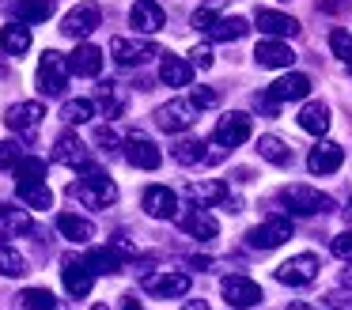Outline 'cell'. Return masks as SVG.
<instances>
[{
  "label": "cell",
  "mask_w": 352,
  "mask_h": 310,
  "mask_svg": "<svg viewBox=\"0 0 352 310\" xmlns=\"http://www.w3.org/2000/svg\"><path fill=\"white\" fill-rule=\"evenodd\" d=\"M193 121H197V106L186 102V98H170V102H163L160 110H155V125H160L163 133H186Z\"/></svg>",
  "instance_id": "cell-4"
},
{
  "label": "cell",
  "mask_w": 352,
  "mask_h": 310,
  "mask_svg": "<svg viewBox=\"0 0 352 310\" xmlns=\"http://www.w3.org/2000/svg\"><path fill=\"white\" fill-rule=\"evenodd\" d=\"M288 310H314V307H307V302H292Z\"/></svg>",
  "instance_id": "cell-48"
},
{
  "label": "cell",
  "mask_w": 352,
  "mask_h": 310,
  "mask_svg": "<svg viewBox=\"0 0 352 310\" xmlns=\"http://www.w3.org/2000/svg\"><path fill=\"white\" fill-rule=\"evenodd\" d=\"M0 4H4V0H0Z\"/></svg>",
  "instance_id": "cell-52"
},
{
  "label": "cell",
  "mask_w": 352,
  "mask_h": 310,
  "mask_svg": "<svg viewBox=\"0 0 352 310\" xmlns=\"http://www.w3.org/2000/svg\"><path fill=\"white\" fill-rule=\"evenodd\" d=\"M12 12H16V23H46L54 15V0H19Z\"/></svg>",
  "instance_id": "cell-33"
},
{
  "label": "cell",
  "mask_w": 352,
  "mask_h": 310,
  "mask_svg": "<svg viewBox=\"0 0 352 310\" xmlns=\"http://www.w3.org/2000/svg\"><path fill=\"white\" fill-rule=\"evenodd\" d=\"M19 201L27 208H38V212L54 208V193H50L46 181H19Z\"/></svg>",
  "instance_id": "cell-32"
},
{
  "label": "cell",
  "mask_w": 352,
  "mask_h": 310,
  "mask_svg": "<svg viewBox=\"0 0 352 310\" xmlns=\"http://www.w3.org/2000/svg\"><path fill=\"white\" fill-rule=\"evenodd\" d=\"M61 118L69 121V125H87V121L95 118V102L91 98H69V102L61 106Z\"/></svg>",
  "instance_id": "cell-36"
},
{
  "label": "cell",
  "mask_w": 352,
  "mask_h": 310,
  "mask_svg": "<svg viewBox=\"0 0 352 310\" xmlns=\"http://www.w3.org/2000/svg\"><path fill=\"white\" fill-rule=\"evenodd\" d=\"M12 170H16V186H19V181H42V178H46V159H38V155H19Z\"/></svg>",
  "instance_id": "cell-35"
},
{
  "label": "cell",
  "mask_w": 352,
  "mask_h": 310,
  "mask_svg": "<svg viewBox=\"0 0 352 310\" xmlns=\"http://www.w3.org/2000/svg\"><path fill=\"white\" fill-rule=\"evenodd\" d=\"M258 155L269 159L273 166H288L292 163V148L284 140H276V136H261V140H258Z\"/></svg>",
  "instance_id": "cell-34"
},
{
  "label": "cell",
  "mask_w": 352,
  "mask_h": 310,
  "mask_svg": "<svg viewBox=\"0 0 352 310\" xmlns=\"http://www.w3.org/2000/svg\"><path fill=\"white\" fill-rule=\"evenodd\" d=\"M182 310H208V302H205V299H190Z\"/></svg>",
  "instance_id": "cell-47"
},
{
  "label": "cell",
  "mask_w": 352,
  "mask_h": 310,
  "mask_svg": "<svg viewBox=\"0 0 352 310\" xmlns=\"http://www.w3.org/2000/svg\"><path fill=\"white\" fill-rule=\"evenodd\" d=\"M23 272H27V257L16 246L0 242V276H23Z\"/></svg>",
  "instance_id": "cell-37"
},
{
  "label": "cell",
  "mask_w": 352,
  "mask_h": 310,
  "mask_svg": "<svg viewBox=\"0 0 352 310\" xmlns=\"http://www.w3.org/2000/svg\"><path fill=\"white\" fill-rule=\"evenodd\" d=\"M129 23L140 34H155V30H163V23H167V12H163L155 0H137L133 12H129Z\"/></svg>",
  "instance_id": "cell-18"
},
{
  "label": "cell",
  "mask_w": 352,
  "mask_h": 310,
  "mask_svg": "<svg viewBox=\"0 0 352 310\" xmlns=\"http://www.w3.org/2000/svg\"><path fill=\"white\" fill-rule=\"evenodd\" d=\"M95 140H99V144H102V148H107V151H110V148H114V144H118V136H114V133H110V129H99V136H95Z\"/></svg>",
  "instance_id": "cell-45"
},
{
  "label": "cell",
  "mask_w": 352,
  "mask_h": 310,
  "mask_svg": "<svg viewBox=\"0 0 352 310\" xmlns=\"http://www.w3.org/2000/svg\"><path fill=\"white\" fill-rule=\"evenodd\" d=\"M144 291L155 295V299H182L190 291V276L186 272H160V276L144 280Z\"/></svg>",
  "instance_id": "cell-14"
},
{
  "label": "cell",
  "mask_w": 352,
  "mask_h": 310,
  "mask_svg": "<svg viewBox=\"0 0 352 310\" xmlns=\"http://www.w3.org/2000/svg\"><path fill=\"white\" fill-rule=\"evenodd\" d=\"M91 310H107V307H91Z\"/></svg>",
  "instance_id": "cell-51"
},
{
  "label": "cell",
  "mask_w": 352,
  "mask_h": 310,
  "mask_svg": "<svg viewBox=\"0 0 352 310\" xmlns=\"http://www.w3.org/2000/svg\"><path fill=\"white\" fill-rule=\"evenodd\" d=\"M329 250H333L341 261H352V231H341L333 242H329Z\"/></svg>",
  "instance_id": "cell-41"
},
{
  "label": "cell",
  "mask_w": 352,
  "mask_h": 310,
  "mask_svg": "<svg viewBox=\"0 0 352 310\" xmlns=\"http://www.w3.org/2000/svg\"><path fill=\"white\" fill-rule=\"evenodd\" d=\"M72 197H80L87 208H110V204L118 201V186L99 170V166L87 163V166H84V178L72 186Z\"/></svg>",
  "instance_id": "cell-1"
},
{
  "label": "cell",
  "mask_w": 352,
  "mask_h": 310,
  "mask_svg": "<svg viewBox=\"0 0 352 310\" xmlns=\"http://www.w3.org/2000/svg\"><path fill=\"white\" fill-rule=\"evenodd\" d=\"M42 118H46V106L42 102H16L4 113L8 129H16V133H34V129L42 125Z\"/></svg>",
  "instance_id": "cell-17"
},
{
  "label": "cell",
  "mask_w": 352,
  "mask_h": 310,
  "mask_svg": "<svg viewBox=\"0 0 352 310\" xmlns=\"http://www.w3.org/2000/svg\"><path fill=\"white\" fill-rule=\"evenodd\" d=\"M69 72L99 76L102 72V49H99V45H91V42H80L76 49H72V57H69Z\"/></svg>",
  "instance_id": "cell-21"
},
{
  "label": "cell",
  "mask_w": 352,
  "mask_h": 310,
  "mask_svg": "<svg viewBox=\"0 0 352 310\" xmlns=\"http://www.w3.org/2000/svg\"><path fill=\"white\" fill-rule=\"evenodd\" d=\"M0 49L8 53V57H19V53L31 49V30H27V23H8V27L0 30Z\"/></svg>",
  "instance_id": "cell-29"
},
{
  "label": "cell",
  "mask_w": 352,
  "mask_h": 310,
  "mask_svg": "<svg viewBox=\"0 0 352 310\" xmlns=\"http://www.w3.org/2000/svg\"><path fill=\"white\" fill-rule=\"evenodd\" d=\"M34 83H38V91L50 95V98L65 95V87H69V60H65L57 49H46L42 60H38V76H34Z\"/></svg>",
  "instance_id": "cell-2"
},
{
  "label": "cell",
  "mask_w": 352,
  "mask_h": 310,
  "mask_svg": "<svg viewBox=\"0 0 352 310\" xmlns=\"http://www.w3.org/2000/svg\"><path fill=\"white\" fill-rule=\"evenodd\" d=\"M314 276H318V257L314 254H296L292 261H284L280 269H276V280L288 284V287H303V284H311Z\"/></svg>",
  "instance_id": "cell-8"
},
{
  "label": "cell",
  "mask_w": 352,
  "mask_h": 310,
  "mask_svg": "<svg viewBox=\"0 0 352 310\" xmlns=\"http://www.w3.org/2000/svg\"><path fill=\"white\" fill-rule=\"evenodd\" d=\"M220 291L228 299V307H235V310H246V307H258L261 302V287L250 276H223Z\"/></svg>",
  "instance_id": "cell-7"
},
{
  "label": "cell",
  "mask_w": 352,
  "mask_h": 310,
  "mask_svg": "<svg viewBox=\"0 0 352 310\" xmlns=\"http://www.w3.org/2000/svg\"><path fill=\"white\" fill-rule=\"evenodd\" d=\"M318 8H322V12H329V15H333V12H349V8H352V0H318Z\"/></svg>",
  "instance_id": "cell-44"
},
{
  "label": "cell",
  "mask_w": 352,
  "mask_h": 310,
  "mask_svg": "<svg viewBox=\"0 0 352 310\" xmlns=\"http://www.w3.org/2000/svg\"><path fill=\"white\" fill-rule=\"evenodd\" d=\"M246 30L250 27H246L243 15H212V23L205 27V34L212 38V42H239Z\"/></svg>",
  "instance_id": "cell-22"
},
{
  "label": "cell",
  "mask_w": 352,
  "mask_h": 310,
  "mask_svg": "<svg viewBox=\"0 0 352 310\" xmlns=\"http://www.w3.org/2000/svg\"><path fill=\"white\" fill-rule=\"evenodd\" d=\"M307 95H311V76H303V72L280 76V80L265 91L269 102H299V98H307Z\"/></svg>",
  "instance_id": "cell-10"
},
{
  "label": "cell",
  "mask_w": 352,
  "mask_h": 310,
  "mask_svg": "<svg viewBox=\"0 0 352 310\" xmlns=\"http://www.w3.org/2000/svg\"><path fill=\"white\" fill-rule=\"evenodd\" d=\"M122 261L125 257L118 254L114 246H99V250H87V257H84V265L91 272H102V276H118L122 272Z\"/></svg>",
  "instance_id": "cell-25"
},
{
  "label": "cell",
  "mask_w": 352,
  "mask_h": 310,
  "mask_svg": "<svg viewBox=\"0 0 352 310\" xmlns=\"http://www.w3.org/2000/svg\"><path fill=\"white\" fill-rule=\"evenodd\" d=\"M102 23V12L95 4H76L69 15H65V23H61V34H69V38H76V42H84L87 34H91L95 27Z\"/></svg>",
  "instance_id": "cell-9"
},
{
  "label": "cell",
  "mask_w": 352,
  "mask_h": 310,
  "mask_svg": "<svg viewBox=\"0 0 352 310\" xmlns=\"http://www.w3.org/2000/svg\"><path fill=\"white\" fill-rule=\"evenodd\" d=\"M34 219L23 208H12V204H0V234H31Z\"/></svg>",
  "instance_id": "cell-30"
},
{
  "label": "cell",
  "mask_w": 352,
  "mask_h": 310,
  "mask_svg": "<svg viewBox=\"0 0 352 310\" xmlns=\"http://www.w3.org/2000/svg\"><path fill=\"white\" fill-rule=\"evenodd\" d=\"M288 239H292V223L280 216H273V219H265V223H258L254 231H246V242H250L254 250H276Z\"/></svg>",
  "instance_id": "cell-5"
},
{
  "label": "cell",
  "mask_w": 352,
  "mask_h": 310,
  "mask_svg": "<svg viewBox=\"0 0 352 310\" xmlns=\"http://www.w3.org/2000/svg\"><path fill=\"white\" fill-rule=\"evenodd\" d=\"M160 80L167 83V87H190L193 80V65L182 57H163L160 60Z\"/></svg>",
  "instance_id": "cell-27"
},
{
  "label": "cell",
  "mask_w": 352,
  "mask_h": 310,
  "mask_svg": "<svg viewBox=\"0 0 352 310\" xmlns=\"http://www.w3.org/2000/svg\"><path fill=\"white\" fill-rule=\"evenodd\" d=\"M186 193H190V201H193V204H201V208H208V204H223V201H228V186H223L220 178L190 181V186H186Z\"/></svg>",
  "instance_id": "cell-24"
},
{
  "label": "cell",
  "mask_w": 352,
  "mask_h": 310,
  "mask_svg": "<svg viewBox=\"0 0 352 310\" xmlns=\"http://www.w3.org/2000/svg\"><path fill=\"white\" fill-rule=\"evenodd\" d=\"M280 201L288 204L292 216H318V212L333 208V197L318 193V189H311V186H284Z\"/></svg>",
  "instance_id": "cell-3"
},
{
  "label": "cell",
  "mask_w": 352,
  "mask_h": 310,
  "mask_svg": "<svg viewBox=\"0 0 352 310\" xmlns=\"http://www.w3.org/2000/svg\"><path fill=\"white\" fill-rule=\"evenodd\" d=\"M254 60H258L261 68H292L296 53L284 42H276V38H265V42H258V49H254Z\"/></svg>",
  "instance_id": "cell-20"
},
{
  "label": "cell",
  "mask_w": 352,
  "mask_h": 310,
  "mask_svg": "<svg viewBox=\"0 0 352 310\" xmlns=\"http://www.w3.org/2000/svg\"><path fill=\"white\" fill-rule=\"evenodd\" d=\"M299 129L303 133H314V136H322L329 129V110H326V102H307L303 110H299Z\"/></svg>",
  "instance_id": "cell-31"
},
{
  "label": "cell",
  "mask_w": 352,
  "mask_h": 310,
  "mask_svg": "<svg viewBox=\"0 0 352 310\" xmlns=\"http://www.w3.org/2000/svg\"><path fill=\"white\" fill-rule=\"evenodd\" d=\"M258 30H261V34H269V38H296L299 34V19H296V15L261 8V12H258Z\"/></svg>",
  "instance_id": "cell-19"
},
{
  "label": "cell",
  "mask_w": 352,
  "mask_h": 310,
  "mask_svg": "<svg viewBox=\"0 0 352 310\" xmlns=\"http://www.w3.org/2000/svg\"><path fill=\"white\" fill-rule=\"evenodd\" d=\"M182 231L190 234V239H216V231H220V223H216L212 216H208L205 208H193V212H186L182 219Z\"/></svg>",
  "instance_id": "cell-26"
},
{
  "label": "cell",
  "mask_w": 352,
  "mask_h": 310,
  "mask_svg": "<svg viewBox=\"0 0 352 310\" xmlns=\"http://www.w3.org/2000/svg\"><path fill=\"white\" fill-rule=\"evenodd\" d=\"M190 65H193V68H212V49H208V45L190 49Z\"/></svg>",
  "instance_id": "cell-42"
},
{
  "label": "cell",
  "mask_w": 352,
  "mask_h": 310,
  "mask_svg": "<svg viewBox=\"0 0 352 310\" xmlns=\"http://www.w3.org/2000/svg\"><path fill=\"white\" fill-rule=\"evenodd\" d=\"M122 310H144V307H140L137 295H122Z\"/></svg>",
  "instance_id": "cell-46"
},
{
  "label": "cell",
  "mask_w": 352,
  "mask_h": 310,
  "mask_svg": "<svg viewBox=\"0 0 352 310\" xmlns=\"http://www.w3.org/2000/svg\"><path fill=\"white\" fill-rule=\"evenodd\" d=\"M341 163H344V148L333 140H322L318 148H311V155H307V170L311 174H333V170H341Z\"/></svg>",
  "instance_id": "cell-15"
},
{
  "label": "cell",
  "mask_w": 352,
  "mask_h": 310,
  "mask_svg": "<svg viewBox=\"0 0 352 310\" xmlns=\"http://www.w3.org/2000/svg\"><path fill=\"white\" fill-rule=\"evenodd\" d=\"M344 284H349V287H352V269H349V272H344Z\"/></svg>",
  "instance_id": "cell-49"
},
{
  "label": "cell",
  "mask_w": 352,
  "mask_h": 310,
  "mask_svg": "<svg viewBox=\"0 0 352 310\" xmlns=\"http://www.w3.org/2000/svg\"><path fill=\"white\" fill-rule=\"evenodd\" d=\"M57 231H61L69 242H91L95 239V223H91V219L72 216V212H61V216H57Z\"/></svg>",
  "instance_id": "cell-28"
},
{
  "label": "cell",
  "mask_w": 352,
  "mask_h": 310,
  "mask_svg": "<svg viewBox=\"0 0 352 310\" xmlns=\"http://www.w3.org/2000/svg\"><path fill=\"white\" fill-rule=\"evenodd\" d=\"M122 148H125V159H129V166H137V170H155V166L163 163L160 148H155L148 136H140V133H133L129 140L122 144Z\"/></svg>",
  "instance_id": "cell-11"
},
{
  "label": "cell",
  "mask_w": 352,
  "mask_h": 310,
  "mask_svg": "<svg viewBox=\"0 0 352 310\" xmlns=\"http://www.w3.org/2000/svg\"><path fill=\"white\" fill-rule=\"evenodd\" d=\"M144 212L152 219H175L178 216V197L167 186H148L144 189Z\"/></svg>",
  "instance_id": "cell-16"
},
{
  "label": "cell",
  "mask_w": 352,
  "mask_h": 310,
  "mask_svg": "<svg viewBox=\"0 0 352 310\" xmlns=\"http://www.w3.org/2000/svg\"><path fill=\"white\" fill-rule=\"evenodd\" d=\"M216 98H220L216 91H208V87H197V91H193V98H190V102H193V106H216Z\"/></svg>",
  "instance_id": "cell-43"
},
{
  "label": "cell",
  "mask_w": 352,
  "mask_h": 310,
  "mask_svg": "<svg viewBox=\"0 0 352 310\" xmlns=\"http://www.w3.org/2000/svg\"><path fill=\"white\" fill-rule=\"evenodd\" d=\"M19 302H23V310H54L57 307L54 291H46V287H27L19 295Z\"/></svg>",
  "instance_id": "cell-38"
},
{
  "label": "cell",
  "mask_w": 352,
  "mask_h": 310,
  "mask_svg": "<svg viewBox=\"0 0 352 310\" xmlns=\"http://www.w3.org/2000/svg\"><path fill=\"white\" fill-rule=\"evenodd\" d=\"M250 113H228V118H220V125H216V144H223V148H239V144L250 140Z\"/></svg>",
  "instance_id": "cell-13"
},
{
  "label": "cell",
  "mask_w": 352,
  "mask_h": 310,
  "mask_svg": "<svg viewBox=\"0 0 352 310\" xmlns=\"http://www.w3.org/2000/svg\"><path fill=\"white\" fill-rule=\"evenodd\" d=\"M329 49H333V57H341L344 65H352V34L349 30H329Z\"/></svg>",
  "instance_id": "cell-39"
},
{
  "label": "cell",
  "mask_w": 352,
  "mask_h": 310,
  "mask_svg": "<svg viewBox=\"0 0 352 310\" xmlns=\"http://www.w3.org/2000/svg\"><path fill=\"white\" fill-rule=\"evenodd\" d=\"M0 76H4V60H0Z\"/></svg>",
  "instance_id": "cell-50"
},
{
  "label": "cell",
  "mask_w": 352,
  "mask_h": 310,
  "mask_svg": "<svg viewBox=\"0 0 352 310\" xmlns=\"http://www.w3.org/2000/svg\"><path fill=\"white\" fill-rule=\"evenodd\" d=\"M61 280H65V291H69L72 299H87V295H91V284H95V272L87 269L84 261H76V257H65Z\"/></svg>",
  "instance_id": "cell-12"
},
{
  "label": "cell",
  "mask_w": 352,
  "mask_h": 310,
  "mask_svg": "<svg viewBox=\"0 0 352 310\" xmlns=\"http://www.w3.org/2000/svg\"><path fill=\"white\" fill-rule=\"evenodd\" d=\"M54 159H57V163H65V166H72V170H84V166L91 163V159H87L84 140H80V136H72V133H65L61 140H57Z\"/></svg>",
  "instance_id": "cell-23"
},
{
  "label": "cell",
  "mask_w": 352,
  "mask_h": 310,
  "mask_svg": "<svg viewBox=\"0 0 352 310\" xmlns=\"http://www.w3.org/2000/svg\"><path fill=\"white\" fill-rule=\"evenodd\" d=\"M23 155V148H19L16 140H0V170H8V166H16V159Z\"/></svg>",
  "instance_id": "cell-40"
},
{
  "label": "cell",
  "mask_w": 352,
  "mask_h": 310,
  "mask_svg": "<svg viewBox=\"0 0 352 310\" xmlns=\"http://www.w3.org/2000/svg\"><path fill=\"white\" fill-rule=\"evenodd\" d=\"M110 53H114L118 65L133 68V65H144V60L160 57V45H155V42H140V38H114V42H110Z\"/></svg>",
  "instance_id": "cell-6"
}]
</instances>
